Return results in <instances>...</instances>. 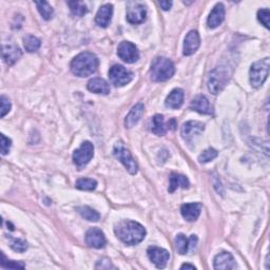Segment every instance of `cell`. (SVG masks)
<instances>
[{"label":"cell","mask_w":270,"mask_h":270,"mask_svg":"<svg viewBox=\"0 0 270 270\" xmlns=\"http://www.w3.org/2000/svg\"><path fill=\"white\" fill-rule=\"evenodd\" d=\"M175 73L173 62L166 57H157L151 64V79L156 82H163L170 79Z\"/></svg>","instance_id":"3"},{"label":"cell","mask_w":270,"mask_h":270,"mask_svg":"<svg viewBox=\"0 0 270 270\" xmlns=\"http://www.w3.org/2000/svg\"><path fill=\"white\" fill-rule=\"evenodd\" d=\"M109 78L115 87H124L133 78V73L121 64H114L109 71Z\"/></svg>","instance_id":"7"},{"label":"cell","mask_w":270,"mask_h":270,"mask_svg":"<svg viewBox=\"0 0 270 270\" xmlns=\"http://www.w3.org/2000/svg\"><path fill=\"white\" fill-rule=\"evenodd\" d=\"M113 153H114V156L125 166V168L127 169L129 173L132 175L137 173V171H138L137 163L133 158V156L131 155L130 151H129L122 143H117L114 146Z\"/></svg>","instance_id":"6"},{"label":"cell","mask_w":270,"mask_h":270,"mask_svg":"<svg viewBox=\"0 0 270 270\" xmlns=\"http://www.w3.org/2000/svg\"><path fill=\"white\" fill-rule=\"evenodd\" d=\"M38 12L40 13V15L42 16L45 20H50L53 17L54 14V10L53 8L49 5V3L47 2H36L35 3Z\"/></svg>","instance_id":"28"},{"label":"cell","mask_w":270,"mask_h":270,"mask_svg":"<svg viewBox=\"0 0 270 270\" xmlns=\"http://www.w3.org/2000/svg\"><path fill=\"white\" fill-rule=\"evenodd\" d=\"M147 10L146 7L140 3H128L127 20L132 25L142 24L146 20Z\"/></svg>","instance_id":"9"},{"label":"cell","mask_w":270,"mask_h":270,"mask_svg":"<svg viewBox=\"0 0 270 270\" xmlns=\"http://www.w3.org/2000/svg\"><path fill=\"white\" fill-rule=\"evenodd\" d=\"M113 14V6L110 4H107L101 7L99 10V12L96 14L95 17V23L97 26H100L102 28H107L109 26L111 18Z\"/></svg>","instance_id":"19"},{"label":"cell","mask_w":270,"mask_h":270,"mask_svg":"<svg viewBox=\"0 0 270 270\" xmlns=\"http://www.w3.org/2000/svg\"><path fill=\"white\" fill-rule=\"evenodd\" d=\"M88 90L96 93L107 95L110 93V84L103 78H93L88 82Z\"/></svg>","instance_id":"24"},{"label":"cell","mask_w":270,"mask_h":270,"mask_svg":"<svg viewBox=\"0 0 270 270\" xmlns=\"http://www.w3.org/2000/svg\"><path fill=\"white\" fill-rule=\"evenodd\" d=\"M158 4L164 11H169L172 7V2H159Z\"/></svg>","instance_id":"38"},{"label":"cell","mask_w":270,"mask_h":270,"mask_svg":"<svg viewBox=\"0 0 270 270\" xmlns=\"http://www.w3.org/2000/svg\"><path fill=\"white\" fill-rule=\"evenodd\" d=\"M11 247L13 248V249L15 251H18V252H24L27 250L28 248V245L25 241L20 240V239H14L11 241Z\"/></svg>","instance_id":"34"},{"label":"cell","mask_w":270,"mask_h":270,"mask_svg":"<svg viewBox=\"0 0 270 270\" xmlns=\"http://www.w3.org/2000/svg\"><path fill=\"white\" fill-rule=\"evenodd\" d=\"M201 39L198 31H190L184 42V55L189 56L196 53L200 48Z\"/></svg>","instance_id":"15"},{"label":"cell","mask_w":270,"mask_h":270,"mask_svg":"<svg viewBox=\"0 0 270 270\" xmlns=\"http://www.w3.org/2000/svg\"><path fill=\"white\" fill-rule=\"evenodd\" d=\"M190 183L188 178L185 175L177 174V173H172L170 175V185H169V192H174L177 188H183V189H187L189 188Z\"/></svg>","instance_id":"26"},{"label":"cell","mask_w":270,"mask_h":270,"mask_svg":"<svg viewBox=\"0 0 270 270\" xmlns=\"http://www.w3.org/2000/svg\"><path fill=\"white\" fill-rule=\"evenodd\" d=\"M85 243L92 248L101 249L107 244L106 236L104 232L99 228H91L85 233Z\"/></svg>","instance_id":"13"},{"label":"cell","mask_w":270,"mask_h":270,"mask_svg":"<svg viewBox=\"0 0 270 270\" xmlns=\"http://www.w3.org/2000/svg\"><path fill=\"white\" fill-rule=\"evenodd\" d=\"M269 74V58L266 57L264 59L254 62L249 71V79L253 88H261Z\"/></svg>","instance_id":"4"},{"label":"cell","mask_w":270,"mask_h":270,"mask_svg":"<svg viewBox=\"0 0 270 270\" xmlns=\"http://www.w3.org/2000/svg\"><path fill=\"white\" fill-rule=\"evenodd\" d=\"M218 151L213 149V148H209L204 151V152L199 156V161L201 164H206L211 161L212 159H214L215 157L218 156Z\"/></svg>","instance_id":"32"},{"label":"cell","mask_w":270,"mask_h":270,"mask_svg":"<svg viewBox=\"0 0 270 270\" xmlns=\"http://www.w3.org/2000/svg\"><path fill=\"white\" fill-rule=\"evenodd\" d=\"M116 236L126 245H137L143 242L146 229L137 222L122 221L114 228Z\"/></svg>","instance_id":"1"},{"label":"cell","mask_w":270,"mask_h":270,"mask_svg":"<svg viewBox=\"0 0 270 270\" xmlns=\"http://www.w3.org/2000/svg\"><path fill=\"white\" fill-rule=\"evenodd\" d=\"M225 19V8L222 4H218L213 8L208 17L207 24L210 29L218 28Z\"/></svg>","instance_id":"21"},{"label":"cell","mask_w":270,"mask_h":270,"mask_svg":"<svg viewBox=\"0 0 270 270\" xmlns=\"http://www.w3.org/2000/svg\"><path fill=\"white\" fill-rule=\"evenodd\" d=\"M68 6L70 7L71 12L74 16H83L85 13H87V6L84 5L82 2H69Z\"/></svg>","instance_id":"30"},{"label":"cell","mask_w":270,"mask_h":270,"mask_svg":"<svg viewBox=\"0 0 270 270\" xmlns=\"http://www.w3.org/2000/svg\"><path fill=\"white\" fill-rule=\"evenodd\" d=\"M202 211V204L200 203H190L184 204L181 207V212L183 218L188 222L197 221Z\"/></svg>","instance_id":"17"},{"label":"cell","mask_w":270,"mask_h":270,"mask_svg":"<svg viewBox=\"0 0 270 270\" xmlns=\"http://www.w3.org/2000/svg\"><path fill=\"white\" fill-rule=\"evenodd\" d=\"M3 256V261H2V267L3 268H25L26 265L24 263H21V262H14V261H9L6 258L5 254L3 253L2 254Z\"/></svg>","instance_id":"35"},{"label":"cell","mask_w":270,"mask_h":270,"mask_svg":"<svg viewBox=\"0 0 270 270\" xmlns=\"http://www.w3.org/2000/svg\"><path fill=\"white\" fill-rule=\"evenodd\" d=\"M149 127L151 132L156 134L157 136H163L167 132V127L164 122V116L160 114H156L151 118Z\"/></svg>","instance_id":"23"},{"label":"cell","mask_w":270,"mask_h":270,"mask_svg":"<svg viewBox=\"0 0 270 270\" xmlns=\"http://www.w3.org/2000/svg\"><path fill=\"white\" fill-rule=\"evenodd\" d=\"M77 212L81 215V217L89 222H97L101 219L100 213L95 211L94 209L88 207V206H81L76 208Z\"/></svg>","instance_id":"27"},{"label":"cell","mask_w":270,"mask_h":270,"mask_svg":"<svg viewBox=\"0 0 270 270\" xmlns=\"http://www.w3.org/2000/svg\"><path fill=\"white\" fill-rule=\"evenodd\" d=\"M190 108L192 110L197 111L201 114H206V115H211L213 113L212 107L208 101L206 96L204 95H199L196 99L192 100L190 104Z\"/></svg>","instance_id":"18"},{"label":"cell","mask_w":270,"mask_h":270,"mask_svg":"<svg viewBox=\"0 0 270 270\" xmlns=\"http://www.w3.org/2000/svg\"><path fill=\"white\" fill-rule=\"evenodd\" d=\"M0 102H2V117H5L11 110V103L6 96H2Z\"/></svg>","instance_id":"37"},{"label":"cell","mask_w":270,"mask_h":270,"mask_svg":"<svg viewBox=\"0 0 270 270\" xmlns=\"http://www.w3.org/2000/svg\"><path fill=\"white\" fill-rule=\"evenodd\" d=\"M269 17H270V12L268 9H262L257 12V19L260 23L266 28L269 29Z\"/></svg>","instance_id":"33"},{"label":"cell","mask_w":270,"mask_h":270,"mask_svg":"<svg viewBox=\"0 0 270 270\" xmlns=\"http://www.w3.org/2000/svg\"><path fill=\"white\" fill-rule=\"evenodd\" d=\"M99 68V58L95 54L83 52L78 54L71 62V71L78 77H87Z\"/></svg>","instance_id":"2"},{"label":"cell","mask_w":270,"mask_h":270,"mask_svg":"<svg viewBox=\"0 0 270 270\" xmlns=\"http://www.w3.org/2000/svg\"><path fill=\"white\" fill-rule=\"evenodd\" d=\"M148 256L150 261L152 262L157 268H164L170 258V253L164 249V248L159 247H149L148 248Z\"/></svg>","instance_id":"12"},{"label":"cell","mask_w":270,"mask_h":270,"mask_svg":"<svg viewBox=\"0 0 270 270\" xmlns=\"http://www.w3.org/2000/svg\"><path fill=\"white\" fill-rule=\"evenodd\" d=\"M214 269H221V270H228L236 268V264L234 261V257L229 252H221L214 257Z\"/></svg>","instance_id":"16"},{"label":"cell","mask_w":270,"mask_h":270,"mask_svg":"<svg viewBox=\"0 0 270 270\" xmlns=\"http://www.w3.org/2000/svg\"><path fill=\"white\" fill-rule=\"evenodd\" d=\"M117 55L127 63H134L139 58V53L135 45L130 41H123L117 48Z\"/></svg>","instance_id":"11"},{"label":"cell","mask_w":270,"mask_h":270,"mask_svg":"<svg viewBox=\"0 0 270 270\" xmlns=\"http://www.w3.org/2000/svg\"><path fill=\"white\" fill-rule=\"evenodd\" d=\"M11 146H12V142H11V139L8 138L5 134H2V154L3 155L8 154Z\"/></svg>","instance_id":"36"},{"label":"cell","mask_w":270,"mask_h":270,"mask_svg":"<svg viewBox=\"0 0 270 270\" xmlns=\"http://www.w3.org/2000/svg\"><path fill=\"white\" fill-rule=\"evenodd\" d=\"M198 243L197 235H191L189 239H187L185 234H178L175 237V247L176 250L179 254H186L189 250L194 249Z\"/></svg>","instance_id":"14"},{"label":"cell","mask_w":270,"mask_h":270,"mask_svg":"<svg viewBox=\"0 0 270 270\" xmlns=\"http://www.w3.org/2000/svg\"><path fill=\"white\" fill-rule=\"evenodd\" d=\"M204 129L205 125L203 123L194 121L187 122L182 127V137L188 145H191L193 144L194 140H196V138L204 131Z\"/></svg>","instance_id":"10"},{"label":"cell","mask_w":270,"mask_h":270,"mask_svg":"<svg viewBox=\"0 0 270 270\" xmlns=\"http://www.w3.org/2000/svg\"><path fill=\"white\" fill-rule=\"evenodd\" d=\"M144 111H145V106L142 103L135 105L131 109L130 113L127 115L125 120V126L127 128H133L140 121V118H142L144 114Z\"/></svg>","instance_id":"22"},{"label":"cell","mask_w":270,"mask_h":270,"mask_svg":"<svg viewBox=\"0 0 270 270\" xmlns=\"http://www.w3.org/2000/svg\"><path fill=\"white\" fill-rule=\"evenodd\" d=\"M97 182L92 178H80L75 184V187L79 190H85V191H92L96 188Z\"/></svg>","instance_id":"31"},{"label":"cell","mask_w":270,"mask_h":270,"mask_svg":"<svg viewBox=\"0 0 270 270\" xmlns=\"http://www.w3.org/2000/svg\"><path fill=\"white\" fill-rule=\"evenodd\" d=\"M229 78V73L226 68H215L209 74L207 81L208 90L214 95L219 94L225 88Z\"/></svg>","instance_id":"5"},{"label":"cell","mask_w":270,"mask_h":270,"mask_svg":"<svg viewBox=\"0 0 270 270\" xmlns=\"http://www.w3.org/2000/svg\"><path fill=\"white\" fill-rule=\"evenodd\" d=\"M94 155V147L90 142H84L79 149L73 153V161L77 168L81 169L89 164Z\"/></svg>","instance_id":"8"},{"label":"cell","mask_w":270,"mask_h":270,"mask_svg":"<svg viewBox=\"0 0 270 270\" xmlns=\"http://www.w3.org/2000/svg\"><path fill=\"white\" fill-rule=\"evenodd\" d=\"M21 57V51L20 49L13 44L10 45H5L3 47V58L4 61L9 64V66H12L19 58Z\"/></svg>","instance_id":"20"},{"label":"cell","mask_w":270,"mask_h":270,"mask_svg":"<svg viewBox=\"0 0 270 270\" xmlns=\"http://www.w3.org/2000/svg\"><path fill=\"white\" fill-rule=\"evenodd\" d=\"M184 97H185V94L182 89H174L167 96L165 105L171 109H178L183 106Z\"/></svg>","instance_id":"25"},{"label":"cell","mask_w":270,"mask_h":270,"mask_svg":"<svg viewBox=\"0 0 270 270\" xmlns=\"http://www.w3.org/2000/svg\"><path fill=\"white\" fill-rule=\"evenodd\" d=\"M181 269H197V267L194 265H191V264H184V265H182Z\"/></svg>","instance_id":"39"},{"label":"cell","mask_w":270,"mask_h":270,"mask_svg":"<svg viewBox=\"0 0 270 270\" xmlns=\"http://www.w3.org/2000/svg\"><path fill=\"white\" fill-rule=\"evenodd\" d=\"M40 45H41L40 40L33 35H28L24 38L25 49H26V51H28L30 53L36 52L40 48Z\"/></svg>","instance_id":"29"}]
</instances>
